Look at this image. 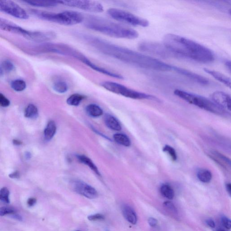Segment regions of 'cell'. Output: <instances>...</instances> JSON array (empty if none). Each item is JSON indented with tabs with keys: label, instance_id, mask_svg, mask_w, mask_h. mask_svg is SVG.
Masks as SVG:
<instances>
[{
	"label": "cell",
	"instance_id": "23",
	"mask_svg": "<svg viewBox=\"0 0 231 231\" xmlns=\"http://www.w3.org/2000/svg\"><path fill=\"white\" fill-rule=\"evenodd\" d=\"M56 124L53 121L48 122L44 131V138L47 141L51 140L56 134Z\"/></svg>",
	"mask_w": 231,
	"mask_h": 231
},
{
	"label": "cell",
	"instance_id": "51",
	"mask_svg": "<svg viewBox=\"0 0 231 231\" xmlns=\"http://www.w3.org/2000/svg\"><path fill=\"white\" fill-rule=\"evenodd\" d=\"M80 231V230H77V231Z\"/></svg>",
	"mask_w": 231,
	"mask_h": 231
},
{
	"label": "cell",
	"instance_id": "20",
	"mask_svg": "<svg viewBox=\"0 0 231 231\" xmlns=\"http://www.w3.org/2000/svg\"><path fill=\"white\" fill-rule=\"evenodd\" d=\"M105 123L109 128L116 131L122 130V126L118 120L111 115L106 114L104 116Z\"/></svg>",
	"mask_w": 231,
	"mask_h": 231
},
{
	"label": "cell",
	"instance_id": "36",
	"mask_svg": "<svg viewBox=\"0 0 231 231\" xmlns=\"http://www.w3.org/2000/svg\"><path fill=\"white\" fill-rule=\"evenodd\" d=\"M16 211L12 208L8 207H0V216H3L7 214H14Z\"/></svg>",
	"mask_w": 231,
	"mask_h": 231
},
{
	"label": "cell",
	"instance_id": "29",
	"mask_svg": "<svg viewBox=\"0 0 231 231\" xmlns=\"http://www.w3.org/2000/svg\"><path fill=\"white\" fill-rule=\"evenodd\" d=\"M160 191L164 197L169 200L174 198L175 193L171 186L168 184H163L160 188Z\"/></svg>",
	"mask_w": 231,
	"mask_h": 231
},
{
	"label": "cell",
	"instance_id": "4",
	"mask_svg": "<svg viewBox=\"0 0 231 231\" xmlns=\"http://www.w3.org/2000/svg\"><path fill=\"white\" fill-rule=\"evenodd\" d=\"M31 12L42 20L64 26L77 25L84 20V17L81 13L73 11L54 13L33 9L31 10Z\"/></svg>",
	"mask_w": 231,
	"mask_h": 231
},
{
	"label": "cell",
	"instance_id": "13",
	"mask_svg": "<svg viewBox=\"0 0 231 231\" xmlns=\"http://www.w3.org/2000/svg\"><path fill=\"white\" fill-rule=\"evenodd\" d=\"M56 33L51 31H28L25 37L26 39L38 43H47L56 38Z\"/></svg>",
	"mask_w": 231,
	"mask_h": 231
},
{
	"label": "cell",
	"instance_id": "16",
	"mask_svg": "<svg viewBox=\"0 0 231 231\" xmlns=\"http://www.w3.org/2000/svg\"><path fill=\"white\" fill-rule=\"evenodd\" d=\"M0 29L22 35L26 33V30L13 22L2 18H0Z\"/></svg>",
	"mask_w": 231,
	"mask_h": 231
},
{
	"label": "cell",
	"instance_id": "14",
	"mask_svg": "<svg viewBox=\"0 0 231 231\" xmlns=\"http://www.w3.org/2000/svg\"><path fill=\"white\" fill-rule=\"evenodd\" d=\"M212 101L225 111H231V99L230 95L222 91H216L211 95Z\"/></svg>",
	"mask_w": 231,
	"mask_h": 231
},
{
	"label": "cell",
	"instance_id": "3",
	"mask_svg": "<svg viewBox=\"0 0 231 231\" xmlns=\"http://www.w3.org/2000/svg\"><path fill=\"white\" fill-rule=\"evenodd\" d=\"M84 22L88 29L113 38L134 39L139 36L136 30L101 17L89 16Z\"/></svg>",
	"mask_w": 231,
	"mask_h": 231
},
{
	"label": "cell",
	"instance_id": "40",
	"mask_svg": "<svg viewBox=\"0 0 231 231\" xmlns=\"http://www.w3.org/2000/svg\"><path fill=\"white\" fill-rule=\"evenodd\" d=\"M148 223L151 227H155L158 224V220L154 218H150L148 219Z\"/></svg>",
	"mask_w": 231,
	"mask_h": 231
},
{
	"label": "cell",
	"instance_id": "12",
	"mask_svg": "<svg viewBox=\"0 0 231 231\" xmlns=\"http://www.w3.org/2000/svg\"><path fill=\"white\" fill-rule=\"evenodd\" d=\"M72 187L75 192L87 198L93 199L98 196V193L95 189L81 180L73 181Z\"/></svg>",
	"mask_w": 231,
	"mask_h": 231
},
{
	"label": "cell",
	"instance_id": "26",
	"mask_svg": "<svg viewBox=\"0 0 231 231\" xmlns=\"http://www.w3.org/2000/svg\"><path fill=\"white\" fill-rule=\"evenodd\" d=\"M85 99V96L79 94H74L67 99L66 103L68 105L73 106H77Z\"/></svg>",
	"mask_w": 231,
	"mask_h": 231
},
{
	"label": "cell",
	"instance_id": "10",
	"mask_svg": "<svg viewBox=\"0 0 231 231\" xmlns=\"http://www.w3.org/2000/svg\"><path fill=\"white\" fill-rule=\"evenodd\" d=\"M0 12L18 19L26 20L29 17L28 13L24 9L11 1H0Z\"/></svg>",
	"mask_w": 231,
	"mask_h": 231
},
{
	"label": "cell",
	"instance_id": "41",
	"mask_svg": "<svg viewBox=\"0 0 231 231\" xmlns=\"http://www.w3.org/2000/svg\"><path fill=\"white\" fill-rule=\"evenodd\" d=\"M37 202V200L34 198H30L28 199V201H27V204L30 207L33 206L35 205V204Z\"/></svg>",
	"mask_w": 231,
	"mask_h": 231
},
{
	"label": "cell",
	"instance_id": "47",
	"mask_svg": "<svg viewBox=\"0 0 231 231\" xmlns=\"http://www.w3.org/2000/svg\"><path fill=\"white\" fill-rule=\"evenodd\" d=\"M225 65L227 68L229 69V71L230 72L231 70V62L230 61H227L225 63Z\"/></svg>",
	"mask_w": 231,
	"mask_h": 231
},
{
	"label": "cell",
	"instance_id": "45",
	"mask_svg": "<svg viewBox=\"0 0 231 231\" xmlns=\"http://www.w3.org/2000/svg\"><path fill=\"white\" fill-rule=\"evenodd\" d=\"M13 217L14 218V219H16L18 220L19 221H22V219H23L22 217L21 216H20V215L19 214H15V213L14 214H13Z\"/></svg>",
	"mask_w": 231,
	"mask_h": 231
},
{
	"label": "cell",
	"instance_id": "31",
	"mask_svg": "<svg viewBox=\"0 0 231 231\" xmlns=\"http://www.w3.org/2000/svg\"><path fill=\"white\" fill-rule=\"evenodd\" d=\"M11 87L13 89L17 92L22 91L26 89V82L22 79H16L11 83Z\"/></svg>",
	"mask_w": 231,
	"mask_h": 231
},
{
	"label": "cell",
	"instance_id": "46",
	"mask_svg": "<svg viewBox=\"0 0 231 231\" xmlns=\"http://www.w3.org/2000/svg\"><path fill=\"white\" fill-rule=\"evenodd\" d=\"M13 143L14 145H16V146H20V145H22V141H19L17 140H14L13 141Z\"/></svg>",
	"mask_w": 231,
	"mask_h": 231
},
{
	"label": "cell",
	"instance_id": "9",
	"mask_svg": "<svg viewBox=\"0 0 231 231\" xmlns=\"http://www.w3.org/2000/svg\"><path fill=\"white\" fill-rule=\"evenodd\" d=\"M60 4L72 7L93 13H101L103 12V7L99 2L85 0H66L58 1Z\"/></svg>",
	"mask_w": 231,
	"mask_h": 231
},
{
	"label": "cell",
	"instance_id": "25",
	"mask_svg": "<svg viewBox=\"0 0 231 231\" xmlns=\"http://www.w3.org/2000/svg\"><path fill=\"white\" fill-rule=\"evenodd\" d=\"M197 176L199 180L203 183H209L212 178L211 172L206 169H200L197 171Z\"/></svg>",
	"mask_w": 231,
	"mask_h": 231
},
{
	"label": "cell",
	"instance_id": "33",
	"mask_svg": "<svg viewBox=\"0 0 231 231\" xmlns=\"http://www.w3.org/2000/svg\"><path fill=\"white\" fill-rule=\"evenodd\" d=\"M163 150L164 152L167 153L169 156H170L171 159L173 161H176L177 159V156L176 155V152L174 149H173L171 146L166 145L163 148Z\"/></svg>",
	"mask_w": 231,
	"mask_h": 231
},
{
	"label": "cell",
	"instance_id": "48",
	"mask_svg": "<svg viewBox=\"0 0 231 231\" xmlns=\"http://www.w3.org/2000/svg\"><path fill=\"white\" fill-rule=\"evenodd\" d=\"M25 155H26V158H27V159H30V158H31V155L30 152H26Z\"/></svg>",
	"mask_w": 231,
	"mask_h": 231
},
{
	"label": "cell",
	"instance_id": "42",
	"mask_svg": "<svg viewBox=\"0 0 231 231\" xmlns=\"http://www.w3.org/2000/svg\"><path fill=\"white\" fill-rule=\"evenodd\" d=\"M9 176L10 178H12V179H18L20 178V174L19 171H16L10 174Z\"/></svg>",
	"mask_w": 231,
	"mask_h": 231
},
{
	"label": "cell",
	"instance_id": "39",
	"mask_svg": "<svg viewBox=\"0 0 231 231\" xmlns=\"http://www.w3.org/2000/svg\"><path fill=\"white\" fill-rule=\"evenodd\" d=\"M222 223L224 227H225L228 229H230L231 228V222L230 219L224 216L221 219Z\"/></svg>",
	"mask_w": 231,
	"mask_h": 231
},
{
	"label": "cell",
	"instance_id": "19",
	"mask_svg": "<svg viewBox=\"0 0 231 231\" xmlns=\"http://www.w3.org/2000/svg\"><path fill=\"white\" fill-rule=\"evenodd\" d=\"M122 211L124 217L128 222L133 225L137 224V215L135 211L131 207L128 205H124L122 209Z\"/></svg>",
	"mask_w": 231,
	"mask_h": 231
},
{
	"label": "cell",
	"instance_id": "38",
	"mask_svg": "<svg viewBox=\"0 0 231 231\" xmlns=\"http://www.w3.org/2000/svg\"><path fill=\"white\" fill-rule=\"evenodd\" d=\"M10 104V101L4 95L0 93V106L2 107H7Z\"/></svg>",
	"mask_w": 231,
	"mask_h": 231
},
{
	"label": "cell",
	"instance_id": "28",
	"mask_svg": "<svg viewBox=\"0 0 231 231\" xmlns=\"http://www.w3.org/2000/svg\"><path fill=\"white\" fill-rule=\"evenodd\" d=\"M53 89L56 92L59 94H64L68 90V84L63 80H58L53 84Z\"/></svg>",
	"mask_w": 231,
	"mask_h": 231
},
{
	"label": "cell",
	"instance_id": "43",
	"mask_svg": "<svg viewBox=\"0 0 231 231\" xmlns=\"http://www.w3.org/2000/svg\"><path fill=\"white\" fill-rule=\"evenodd\" d=\"M206 223L209 227L211 228H214L215 227V224L214 221L212 219H208L206 220Z\"/></svg>",
	"mask_w": 231,
	"mask_h": 231
},
{
	"label": "cell",
	"instance_id": "30",
	"mask_svg": "<svg viewBox=\"0 0 231 231\" xmlns=\"http://www.w3.org/2000/svg\"><path fill=\"white\" fill-rule=\"evenodd\" d=\"M38 115L37 108L33 104H30L27 106L25 110V116L26 118H33Z\"/></svg>",
	"mask_w": 231,
	"mask_h": 231
},
{
	"label": "cell",
	"instance_id": "44",
	"mask_svg": "<svg viewBox=\"0 0 231 231\" xmlns=\"http://www.w3.org/2000/svg\"><path fill=\"white\" fill-rule=\"evenodd\" d=\"M226 188L229 194L231 195V185L230 183H227L226 185Z\"/></svg>",
	"mask_w": 231,
	"mask_h": 231
},
{
	"label": "cell",
	"instance_id": "32",
	"mask_svg": "<svg viewBox=\"0 0 231 231\" xmlns=\"http://www.w3.org/2000/svg\"><path fill=\"white\" fill-rule=\"evenodd\" d=\"M10 191L7 187H3L0 190V200L5 203L9 204Z\"/></svg>",
	"mask_w": 231,
	"mask_h": 231
},
{
	"label": "cell",
	"instance_id": "6",
	"mask_svg": "<svg viewBox=\"0 0 231 231\" xmlns=\"http://www.w3.org/2000/svg\"><path fill=\"white\" fill-rule=\"evenodd\" d=\"M174 94L176 96L182 99L187 103L213 113L222 115L226 112L225 111L220 108L212 101L201 96L178 89L174 91Z\"/></svg>",
	"mask_w": 231,
	"mask_h": 231
},
{
	"label": "cell",
	"instance_id": "8",
	"mask_svg": "<svg viewBox=\"0 0 231 231\" xmlns=\"http://www.w3.org/2000/svg\"><path fill=\"white\" fill-rule=\"evenodd\" d=\"M108 13L116 21L124 24L143 27H147L149 25V22L146 19L121 9L110 8L108 10Z\"/></svg>",
	"mask_w": 231,
	"mask_h": 231
},
{
	"label": "cell",
	"instance_id": "11",
	"mask_svg": "<svg viewBox=\"0 0 231 231\" xmlns=\"http://www.w3.org/2000/svg\"><path fill=\"white\" fill-rule=\"evenodd\" d=\"M139 48L142 51L162 57H170L176 56L164 45L163 46L159 43L144 42L140 44Z\"/></svg>",
	"mask_w": 231,
	"mask_h": 231
},
{
	"label": "cell",
	"instance_id": "1",
	"mask_svg": "<svg viewBox=\"0 0 231 231\" xmlns=\"http://www.w3.org/2000/svg\"><path fill=\"white\" fill-rule=\"evenodd\" d=\"M91 46L103 54L132 65L158 71L172 70V65L98 37L93 39Z\"/></svg>",
	"mask_w": 231,
	"mask_h": 231
},
{
	"label": "cell",
	"instance_id": "17",
	"mask_svg": "<svg viewBox=\"0 0 231 231\" xmlns=\"http://www.w3.org/2000/svg\"><path fill=\"white\" fill-rule=\"evenodd\" d=\"M210 158L224 169L229 170L231 168L230 159L217 151H212L209 154Z\"/></svg>",
	"mask_w": 231,
	"mask_h": 231
},
{
	"label": "cell",
	"instance_id": "27",
	"mask_svg": "<svg viewBox=\"0 0 231 231\" xmlns=\"http://www.w3.org/2000/svg\"><path fill=\"white\" fill-rule=\"evenodd\" d=\"M114 140L118 144L126 147H129L131 145L130 139L127 135L121 133H117L113 136Z\"/></svg>",
	"mask_w": 231,
	"mask_h": 231
},
{
	"label": "cell",
	"instance_id": "22",
	"mask_svg": "<svg viewBox=\"0 0 231 231\" xmlns=\"http://www.w3.org/2000/svg\"><path fill=\"white\" fill-rule=\"evenodd\" d=\"M76 158L79 162L88 166L97 175L100 176L101 174L99 171L98 167H96L94 163L88 157L84 155H77Z\"/></svg>",
	"mask_w": 231,
	"mask_h": 231
},
{
	"label": "cell",
	"instance_id": "7",
	"mask_svg": "<svg viewBox=\"0 0 231 231\" xmlns=\"http://www.w3.org/2000/svg\"><path fill=\"white\" fill-rule=\"evenodd\" d=\"M104 88L116 94L134 99H150L158 100V99L151 95L146 94L129 88L123 84L113 81H104L101 84Z\"/></svg>",
	"mask_w": 231,
	"mask_h": 231
},
{
	"label": "cell",
	"instance_id": "18",
	"mask_svg": "<svg viewBox=\"0 0 231 231\" xmlns=\"http://www.w3.org/2000/svg\"><path fill=\"white\" fill-rule=\"evenodd\" d=\"M204 71H205L206 73L211 75L216 80H218L219 82L222 83L226 86L228 87H231L230 79L221 73L220 72H218V71L209 69L207 68H204Z\"/></svg>",
	"mask_w": 231,
	"mask_h": 231
},
{
	"label": "cell",
	"instance_id": "50",
	"mask_svg": "<svg viewBox=\"0 0 231 231\" xmlns=\"http://www.w3.org/2000/svg\"><path fill=\"white\" fill-rule=\"evenodd\" d=\"M217 231H227L225 230L222 229H221L218 230Z\"/></svg>",
	"mask_w": 231,
	"mask_h": 231
},
{
	"label": "cell",
	"instance_id": "15",
	"mask_svg": "<svg viewBox=\"0 0 231 231\" xmlns=\"http://www.w3.org/2000/svg\"><path fill=\"white\" fill-rule=\"evenodd\" d=\"M172 71H175L176 73L179 74L181 75H184L185 77L188 78L200 84L207 85L209 83V81L207 79L199 75H198L197 74L194 73L192 71L185 69L180 68L177 66H172Z\"/></svg>",
	"mask_w": 231,
	"mask_h": 231
},
{
	"label": "cell",
	"instance_id": "5",
	"mask_svg": "<svg viewBox=\"0 0 231 231\" xmlns=\"http://www.w3.org/2000/svg\"><path fill=\"white\" fill-rule=\"evenodd\" d=\"M35 51L39 53H53L72 57L82 63L88 59L87 57L78 50L69 45L60 43H41L36 47Z\"/></svg>",
	"mask_w": 231,
	"mask_h": 231
},
{
	"label": "cell",
	"instance_id": "49",
	"mask_svg": "<svg viewBox=\"0 0 231 231\" xmlns=\"http://www.w3.org/2000/svg\"><path fill=\"white\" fill-rule=\"evenodd\" d=\"M3 71V70L1 68V67H0V76L2 75Z\"/></svg>",
	"mask_w": 231,
	"mask_h": 231
},
{
	"label": "cell",
	"instance_id": "21",
	"mask_svg": "<svg viewBox=\"0 0 231 231\" xmlns=\"http://www.w3.org/2000/svg\"><path fill=\"white\" fill-rule=\"evenodd\" d=\"M25 2L33 7H56L59 3L58 1H26Z\"/></svg>",
	"mask_w": 231,
	"mask_h": 231
},
{
	"label": "cell",
	"instance_id": "24",
	"mask_svg": "<svg viewBox=\"0 0 231 231\" xmlns=\"http://www.w3.org/2000/svg\"><path fill=\"white\" fill-rule=\"evenodd\" d=\"M86 111L89 115L94 118H97L103 114L101 108L95 104H90L86 108Z\"/></svg>",
	"mask_w": 231,
	"mask_h": 231
},
{
	"label": "cell",
	"instance_id": "52",
	"mask_svg": "<svg viewBox=\"0 0 231 231\" xmlns=\"http://www.w3.org/2000/svg\"></svg>",
	"mask_w": 231,
	"mask_h": 231
},
{
	"label": "cell",
	"instance_id": "37",
	"mask_svg": "<svg viewBox=\"0 0 231 231\" xmlns=\"http://www.w3.org/2000/svg\"><path fill=\"white\" fill-rule=\"evenodd\" d=\"M88 219L91 221L103 220L105 219V216L103 215L100 214H97L89 216L88 217Z\"/></svg>",
	"mask_w": 231,
	"mask_h": 231
},
{
	"label": "cell",
	"instance_id": "35",
	"mask_svg": "<svg viewBox=\"0 0 231 231\" xmlns=\"http://www.w3.org/2000/svg\"><path fill=\"white\" fill-rule=\"evenodd\" d=\"M1 68L2 70H4L5 71H12L14 69V65L11 61L9 60H6L3 61L1 64Z\"/></svg>",
	"mask_w": 231,
	"mask_h": 231
},
{
	"label": "cell",
	"instance_id": "34",
	"mask_svg": "<svg viewBox=\"0 0 231 231\" xmlns=\"http://www.w3.org/2000/svg\"><path fill=\"white\" fill-rule=\"evenodd\" d=\"M163 205L167 211L173 214H177V209L176 207L173 203L169 201H165L163 203Z\"/></svg>",
	"mask_w": 231,
	"mask_h": 231
},
{
	"label": "cell",
	"instance_id": "2",
	"mask_svg": "<svg viewBox=\"0 0 231 231\" xmlns=\"http://www.w3.org/2000/svg\"><path fill=\"white\" fill-rule=\"evenodd\" d=\"M163 41V45L176 56L186 57L203 63L214 60V54L209 49L182 36L168 34L164 36Z\"/></svg>",
	"mask_w": 231,
	"mask_h": 231
}]
</instances>
